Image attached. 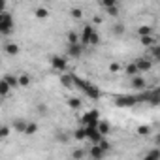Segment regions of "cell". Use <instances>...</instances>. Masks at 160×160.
Returning <instances> with one entry per match:
<instances>
[{
	"label": "cell",
	"instance_id": "obj_1",
	"mask_svg": "<svg viewBox=\"0 0 160 160\" xmlns=\"http://www.w3.org/2000/svg\"><path fill=\"white\" fill-rule=\"evenodd\" d=\"M13 27H15V23H13L12 13H8V12L0 13V34H12Z\"/></svg>",
	"mask_w": 160,
	"mask_h": 160
},
{
	"label": "cell",
	"instance_id": "obj_2",
	"mask_svg": "<svg viewBox=\"0 0 160 160\" xmlns=\"http://www.w3.org/2000/svg\"><path fill=\"white\" fill-rule=\"evenodd\" d=\"M98 122H100V113H98L96 109L85 111V113L81 115V124H83V126H92V128H96Z\"/></svg>",
	"mask_w": 160,
	"mask_h": 160
},
{
	"label": "cell",
	"instance_id": "obj_3",
	"mask_svg": "<svg viewBox=\"0 0 160 160\" xmlns=\"http://www.w3.org/2000/svg\"><path fill=\"white\" fill-rule=\"evenodd\" d=\"M83 128H85V139H91L92 145H98L104 139V136H100V132L96 128H92V126H83Z\"/></svg>",
	"mask_w": 160,
	"mask_h": 160
},
{
	"label": "cell",
	"instance_id": "obj_4",
	"mask_svg": "<svg viewBox=\"0 0 160 160\" xmlns=\"http://www.w3.org/2000/svg\"><path fill=\"white\" fill-rule=\"evenodd\" d=\"M94 32H96V30H94V27H92V25H85V27L81 28V38H79V45H81V47L89 45V40H91V36H92Z\"/></svg>",
	"mask_w": 160,
	"mask_h": 160
},
{
	"label": "cell",
	"instance_id": "obj_5",
	"mask_svg": "<svg viewBox=\"0 0 160 160\" xmlns=\"http://www.w3.org/2000/svg\"><path fill=\"white\" fill-rule=\"evenodd\" d=\"M136 104H138V100H136L134 94L119 96V98L115 100V106H117V108H132V106H136Z\"/></svg>",
	"mask_w": 160,
	"mask_h": 160
},
{
	"label": "cell",
	"instance_id": "obj_6",
	"mask_svg": "<svg viewBox=\"0 0 160 160\" xmlns=\"http://www.w3.org/2000/svg\"><path fill=\"white\" fill-rule=\"evenodd\" d=\"M51 66L55 68V70H58V72H64L66 68H68V58L66 57H53L51 58Z\"/></svg>",
	"mask_w": 160,
	"mask_h": 160
},
{
	"label": "cell",
	"instance_id": "obj_7",
	"mask_svg": "<svg viewBox=\"0 0 160 160\" xmlns=\"http://www.w3.org/2000/svg\"><path fill=\"white\" fill-rule=\"evenodd\" d=\"M136 68H138V72H149L151 68H152V60H149V58H143V57H139V58H136Z\"/></svg>",
	"mask_w": 160,
	"mask_h": 160
},
{
	"label": "cell",
	"instance_id": "obj_8",
	"mask_svg": "<svg viewBox=\"0 0 160 160\" xmlns=\"http://www.w3.org/2000/svg\"><path fill=\"white\" fill-rule=\"evenodd\" d=\"M87 152L91 154V158H92V160H102V158H104V154H106V152H104V151H102L98 145H92V147H91Z\"/></svg>",
	"mask_w": 160,
	"mask_h": 160
},
{
	"label": "cell",
	"instance_id": "obj_9",
	"mask_svg": "<svg viewBox=\"0 0 160 160\" xmlns=\"http://www.w3.org/2000/svg\"><path fill=\"white\" fill-rule=\"evenodd\" d=\"M132 89H136V91H143L145 89V79L141 75L132 77Z\"/></svg>",
	"mask_w": 160,
	"mask_h": 160
},
{
	"label": "cell",
	"instance_id": "obj_10",
	"mask_svg": "<svg viewBox=\"0 0 160 160\" xmlns=\"http://www.w3.org/2000/svg\"><path fill=\"white\" fill-rule=\"evenodd\" d=\"M4 51H6L10 57H15V55L19 53V45L13 43V42H8V43H4Z\"/></svg>",
	"mask_w": 160,
	"mask_h": 160
},
{
	"label": "cell",
	"instance_id": "obj_11",
	"mask_svg": "<svg viewBox=\"0 0 160 160\" xmlns=\"http://www.w3.org/2000/svg\"><path fill=\"white\" fill-rule=\"evenodd\" d=\"M28 85H30V77H28V73L17 75V87H28Z\"/></svg>",
	"mask_w": 160,
	"mask_h": 160
},
{
	"label": "cell",
	"instance_id": "obj_12",
	"mask_svg": "<svg viewBox=\"0 0 160 160\" xmlns=\"http://www.w3.org/2000/svg\"><path fill=\"white\" fill-rule=\"evenodd\" d=\"M81 51H83V47L79 45V43L68 45V55H70V57H79V55H81Z\"/></svg>",
	"mask_w": 160,
	"mask_h": 160
},
{
	"label": "cell",
	"instance_id": "obj_13",
	"mask_svg": "<svg viewBox=\"0 0 160 160\" xmlns=\"http://www.w3.org/2000/svg\"><path fill=\"white\" fill-rule=\"evenodd\" d=\"M96 130L100 132V136H104V138H106V136L109 134V124H108L106 121H100V122H98V126H96Z\"/></svg>",
	"mask_w": 160,
	"mask_h": 160
},
{
	"label": "cell",
	"instance_id": "obj_14",
	"mask_svg": "<svg viewBox=\"0 0 160 160\" xmlns=\"http://www.w3.org/2000/svg\"><path fill=\"white\" fill-rule=\"evenodd\" d=\"M38 132V124L36 122H27V126H25V136H34Z\"/></svg>",
	"mask_w": 160,
	"mask_h": 160
},
{
	"label": "cell",
	"instance_id": "obj_15",
	"mask_svg": "<svg viewBox=\"0 0 160 160\" xmlns=\"http://www.w3.org/2000/svg\"><path fill=\"white\" fill-rule=\"evenodd\" d=\"M2 79L10 85V89H15V87H17V75H10V73H8V75H4Z\"/></svg>",
	"mask_w": 160,
	"mask_h": 160
},
{
	"label": "cell",
	"instance_id": "obj_16",
	"mask_svg": "<svg viewBox=\"0 0 160 160\" xmlns=\"http://www.w3.org/2000/svg\"><path fill=\"white\" fill-rule=\"evenodd\" d=\"M138 34L143 38V36H151L152 34V27H149V25H141L139 28H138Z\"/></svg>",
	"mask_w": 160,
	"mask_h": 160
},
{
	"label": "cell",
	"instance_id": "obj_17",
	"mask_svg": "<svg viewBox=\"0 0 160 160\" xmlns=\"http://www.w3.org/2000/svg\"><path fill=\"white\" fill-rule=\"evenodd\" d=\"M143 160H160V151H158V149L149 151V152L143 156Z\"/></svg>",
	"mask_w": 160,
	"mask_h": 160
},
{
	"label": "cell",
	"instance_id": "obj_18",
	"mask_svg": "<svg viewBox=\"0 0 160 160\" xmlns=\"http://www.w3.org/2000/svg\"><path fill=\"white\" fill-rule=\"evenodd\" d=\"M27 122H28V121H23V119H17V121L13 122V128H15L17 132H21V134H23V132H25V126H27Z\"/></svg>",
	"mask_w": 160,
	"mask_h": 160
},
{
	"label": "cell",
	"instance_id": "obj_19",
	"mask_svg": "<svg viewBox=\"0 0 160 160\" xmlns=\"http://www.w3.org/2000/svg\"><path fill=\"white\" fill-rule=\"evenodd\" d=\"M10 85L4 81V79H0V96H6V94H10Z\"/></svg>",
	"mask_w": 160,
	"mask_h": 160
},
{
	"label": "cell",
	"instance_id": "obj_20",
	"mask_svg": "<svg viewBox=\"0 0 160 160\" xmlns=\"http://www.w3.org/2000/svg\"><path fill=\"white\" fill-rule=\"evenodd\" d=\"M60 81H62V85H64L66 89H70V87L73 85V81H72V73H66V75H62V77H60Z\"/></svg>",
	"mask_w": 160,
	"mask_h": 160
},
{
	"label": "cell",
	"instance_id": "obj_21",
	"mask_svg": "<svg viewBox=\"0 0 160 160\" xmlns=\"http://www.w3.org/2000/svg\"><path fill=\"white\" fill-rule=\"evenodd\" d=\"M85 154H87L85 149H73V152H72L73 160H81V158H85Z\"/></svg>",
	"mask_w": 160,
	"mask_h": 160
},
{
	"label": "cell",
	"instance_id": "obj_22",
	"mask_svg": "<svg viewBox=\"0 0 160 160\" xmlns=\"http://www.w3.org/2000/svg\"><path fill=\"white\" fill-rule=\"evenodd\" d=\"M138 73H139V72H138V68H136V64H134V62L126 66V75H130V77H136Z\"/></svg>",
	"mask_w": 160,
	"mask_h": 160
},
{
	"label": "cell",
	"instance_id": "obj_23",
	"mask_svg": "<svg viewBox=\"0 0 160 160\" xmlns=\"http://www.w3.org/2000/svg\"><path fill=\"white\" fill-rule=\"evenodd\" d=\"M68 106L72 109H79V108H81V100H79V98H68Z\"/></svg>",
	"mask_w": 160,
	"mask_h": 160
},
{
	"label": "cell",
	"instance_id": "obj_24",
	"mask_svg": "<svg viewBox=\"0 0 160 160\" xmlns=\"http://www.w3.org/2000/svg\"><path fill=\"white\" fill-rule=\"evenodd\" d=\"M34 13H36V17H38V19H45V17L49 15V12H47L45 8H36V12H34Z\"/></svg>",
	"mask_w": 160,
	"mask_h": 160
},
{
	"label": "cell",
	"instance_id": "obj_25",
	"mask_svg": "<svg viewBox=\"0 0 160 160\" xmlns=\"http://www.w3.org/2000/svg\"><path fill=\"white\" fill-rule=\"evenodd\" d=\"M73 138H75V139H79V141L85 139V128H83V126H81V128H77V130L73 132Z\"/></svg>",
	"mask_w": 160,
	"mask_h": 160
},
{
	"label": "cell",
	"instance_id": "obj_26",
	"mask_svg": "<svg viewBox=\"0 0 160 160\" xmlns=\"http://www.w3.org/2000/svg\"><path fill=\"white\" fill-rule=\"evenodd\" d=\"M68 42H70V45H75V43H79V38H77V34H75V32H68Z\"/></svg>",
	"mask_w": 160,
	"mask_h": 160
},
{
	"label": "cell",
	"instance_id": "obj_27",
	"mask_svg": "<svg viewBox=\"0 0 160 160\" xmlns=\"http://www.w3.org/2000/svg\"><path fill=\"white\" fill-rule=\"evenodd\" d=\"M141 43L152 47V45H154V38H152V36H143V38H141Z\"/></svg>",
	"mask_w": 160,
	"mask_h": 160
},
{
	"label": "cell",
	"instance_id": "obj_28",
	"mask_svg": "<svg viewBox=\"0 0 160 160\" xmlns=\"http://www.w3.org/2000/svg\"><path fill=\"white\" fill-rule=\"evenodd\" d=\"M98 147H100V149H102L104 152H108V151L111 149V145H109V141H106V138H104V139H102V141L98 143Z\"/></svg>",
	"mask_w": 160,
	"mask_h": 160
},
{
	"label": "cell",
	"instance_id": "obj_29",
	"mask_svg": "<svg viewBox=\"0 0 160 160\" xmlns=\"http://www.w3.org/2000/svg\"><path fill=\"white\" fill-rule=\"evenodd\" d=\"M8 136H10V128L8 126H0V141L4 138H8Z\"/></svg>",
	"mask_w": 160,
	"mask_h": 160
},
{
	"label": "cell",
	"instance_id": "obj_30",
	"mask_svg": "<svg viewBox=\"0 0 160 160\" xmlns=\"http://www.w3.org/2000/svg\"><path fill=\"white\" fill-rule=\"evenodd\" d=\"M98 43H100V36H98V32H94L89 40V45H98Z\"/></svg>",
	"mask_w": 160,
	"mask_h": 160
},
{
	"label": "cell",
	"instance_id": "obj_31",
	"mask_svg": "<svg viewBox=\"0 0 160 160\" xmlns=\"http://www.w3.org/2000/svg\"><path fill=\"white\" fill-rule=\"evenodd\" d=\"M70 15H72L73 19H79V17H81V15H83V12H81V10H79V8H73V10H70Z\"/></svg>",
	"mask_w": 160,
	"mask_h": 160
},
{
	"label": "cell",
	"instance_id": "obj_32",
	"mask_svg": "<svg viewBox=\"0 0 160 160\" xmlns=\"http://www.w3.org/2000/svg\"><path fill=\"white\" fill-rule=\"evenodd\" d=\"M138 134H139V136H149V134H151V128H149V126H139V128H138Z\"/></svg>",
	"mask_w": 160,
	"mask_h": 160
},
{
	"label": "cell",
	"instance_id": "obj_33",
	"mask_svg": "<svg viewBox=\"0 0 160 160\" xmlns=\"http://www.w3.org/2000/svg\"><path fill=\"white\" fill-rule=\"evenodd\" d=\"M102 6L108 10V8H113V6H117V2H115V0H102Z\"/></svg>",
	"mask_w": 160,
	"mask_h": 160
},
{
	"label": "cell",
	"instance_id": "obj_34",
	"mask_svg": "<svg viewBox=\"0 0 160 160\" xmlns=\"http://www.w3.org/2000/svg\"><path fill=\"white\" fill-rule=\"evenodd\" d=\"M152 58L154 60L160 58V45H152Z\"/></svg>",
	"mask_w": 160,
	"mask_h": 160
},
{
	"label": "cell",
	"instance_id": "obj_35",
	"mask_svg": "<svg viewBox=\"0 0 160 160\" xmlns=\"http://www.w3.org/2000/svg\"><path fill=\"white\" fill-rule=\"evenodd\" d=\"M113 32H115V34H122V32H124V27H122V25H115V27H113Z\"/></svg>",
	"mask_w": 160,
	"mask_h": 160
},
{
	"label": "cell",
	"instance_id": "obj_36",
	"mask_svg": "<svg viewBox=\"0 0 160 160\" xmlns=\"http://www.w3.org/2000/svg\"><path fill=\"white\" fill-rule=\"evenodd\" d=\"M119 70H121L119 62H111V64H109V72H119Z\"/></svg>",
	"mask_w": 160,
	"mask_h": 160
},
{
	"label": "cell",
	"instance_id": "obj_37",
	"mask_svg": "<svg viewBox=\"0 0 160 160\" xmlns=\"http://www.w3.org/2000/svg\"><path fill=\"white\" fill-rule=\"evenodd\" d=\"M108 13H109V15H117V13H119V8H117V6H113V8H108Z\"/></svg>",
	"mask_w": 160,
	"mask_h": 160
},
{
	"label": "cell",
	"instance_id": "obj_38",
	"mask_svg": "<svg viewBox=\"0 0 160 160\" xmlns=\"http://www.w3.org/2000/svg\"><path fill=\"white\" fill-rule=\"evenodd\" d=\"M6 12V2L4 0H0V13H4Z\"/></svg>",
	"mask_w": 160,
	"mask_h": 160
}]
</instances>
